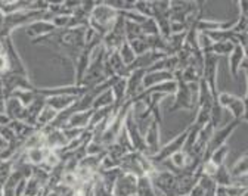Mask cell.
I'll return each instance as SVG.
<instances>
[{
    "instance_id": "6da1fadb",
    "label": "cell",
    "mask_w": 248,
    "mask_h": 196,
    "mask_svg": "<svg viewBox=\"0 0 248 196\" xmlns=\"http://www.w3.org/2000/svg\"><path fill=\"white\" fill-rule=\"evenodd\" d=\"M177 81V91L174 94V102L173 105L169 108V114L171 112H177V111H191L195 112L197 111V105H198V83H192V84H186L182 80H176Z\"/></svg>"
},
{
    "instance_id": "7a4b0ae2",
    "label": "cell",
    "mask_w": 248,
    "mask_h": 196,
    "mask_svg": "<svg viewBox=\"0 0 248 196\" xmlns=\"http://www.w3.org/2000/svg\"><path fill=\"white\" fill-rule=\"evenodd\" d=\"M117 16H118V12L115 9L108 6L105 2H96L89 18V27L92 30H95L102 37H105L112 30V25Z\"/></svg>"
},
{
    "instance_id": "3957f363",
    "label": "cell",
    "mask_w": 248,
    "mask_h": 196,
    "mask_svg": "<svg viewBox=\"0 0 248 196\" xmlns=\"http://www.w3.org/2000/svg\"><path fill=\"white\" fill-rule=\"evenodd\" d=\"M152 184L158 195L163 196H177V179L176 174L169 170H157L151 176Z\"/></svg>"
},
{
    "instance_id": "277c9868",
    "label": "cell",
    "mask_w": 248,
    "mask_h": 196,
    "mask_svg": "<svg viewBox=\"0 0 248 196\" xmlns=\"http://www.w3.org/2000/svg\"><path fill=\"white\" fill-rule=\"evenodd\" d=\"M239 124H241V121H238V120H231L225 127L216 128V130H214V133H213V136H211V139H210V142H208V145H207L205 155H204V159H202V161H207V159L211 156V153H213L214 151H217L219 148L228 145V143H226L228 139L231 137V135L235 132V130L239 127Z\"/></svg>"
},
{
    "instance_id": "5b68a950",
    "label": "cell",
    "mask_w": 248,
    "mask_h": 196,
    "mask_svg": "<svg viewBox=\"0 0 248 196\" xmlns=\"http://www.w3.org/2000/svg\"><path fill=\"white\" fill-rule=\"evenodd\" d=\"M188 132H189L188 128L183 130L182 133H179V135H177L174 139H171L167 145L161 146V149H160V152H158L157 155L151 156V161L154 162V164L158 167L160 164H163L164 161L170 159L174 153L180 152V151L183 149V145H185V142H186V137H188Z\"/></svg>"
},
{
    "instance_id": "8992f818",
    "label": "cell",
    "mask_w": 248,
    "mask_h": 196,
    "mask_svg": "<svg viewBox=\"0 0 248 196\" xmlns=\"http://www.w3.org/2000/svg\"><path fill=\"white\" fill-rule=\"evenodd\" d=\"M219 70V56H216L214 53H205L204 55V71H202V80L208 84L213 96H219V89H217V71Z\"/></svg>"
},
{
    "instance_id": "52a82bcc",
    "label": "cell",
    "mask_w": 248,
    "mask_h": 196,
    "mask_svg": "<svg viewBox=\"0 0 248 196\" xmlns=\"http://www.w3.org/2000/svg\"><path fill=\"white\" fill-rule=\"evenodd\" d=\"M217 104H219L223 109H228L233 120H238L242 122V117H244V112H245V104H244V99L242 97H238L235 94H231V93H219L217 96Z\"/></svg>"
},
{
    "instance_id": "ba28073f",
    "label": "cell",
    "mask_w": 248,
    "mask_h": 196,
    "mask_svg": "<svg viewBox=\"0 0 248 196\" xmlns=\"http://www.w3.org/2000/svg\"><path fill=\"white\" fill-rule=\"evenodd\" d=\"M145 145H146V156H154L157 155L161 149V124L157 121H152L151 127L145 135Z\"/></svg>"
},
{
    "instance_id": "9c48e42d",
    "label": "cell",
    "mask_w": 248,
    "mask_h": 196,
    "mask_svg": "<svg viewBox=\"0 0 248 196\" xmlns=\"http://www.w3.org/2000/svg\"><path fill=\"white\" fill-rule=\"evenodd\" d=\"M136 186H138V177L132 174L123 173L118 180L114 184L112 195L114 196H132L136 195Z\"/></svg>"
},
{
    "instance_id": "30bf717a",
    "label": "cell",
    "mask_w": 248,
    "mask_h": 196,
    "mask_svg": "<svg viewBox=\"0 0 248 196\" xmlns=\"http://www.w3.org/2000/svg\"><path fill=\"white\" fill-rule=\"evenodd\" d=\"M146 74V70H136L132 71L127 77V93H126V101H133L138 97L145 89H143V77Z\"/></svg>"
},
{
    "instance_id": "8fae6325",
    "label": "cell",
    "mask_w": 248,
    "mask_h": 196,
    "mask_svg": "<svg viewBox=\"0 0 248 196\" xmlns=\"http://www.w3.org/2000/svg\"><path fill=\"white\" fill-rule=\"evenodd\" d=\"M27 32L36 39H40V37H46L49 34H52L53 31H56V27L52 24V21H36V22H31L27 25Z\"/></svg>"
},
{
    "instance_id": "7c38bea8",
    "label": "cell",
    "mask_w": 248,
    "mask_h": 196,
    "mask_svg": "<svg viewBox=\"0 0 248 196\" xmlns=\"http://www.w3.org/2000/svg\"><path fill=\"white\" fill-rule=\"evenodd\" d=\"M111 93L114 96V108L118 109L124 102H126V93H127V78L117 77L111 86Z\"/></svg>"
},
{
    "instance_id": "4fadbf2b",
    "label": "cell",
    "mask_w": 248,
    "mask_h": 196,
    "mask_svg": "<svg viewBox=\"0 0 248 196\" xmlns=\"http://www.w3.org/2000/svg\"><path fill=\"white\" fill-rule=\"evenodd\" d=\"M77 99L80 97H73V96H52V97H46V106L55 109L58 114L59 112H64L68 108H71Z\"/></svg>"
},
{
    "instance_id": "5bb4252c",
    "label": "cell",
    "mask_w": 248,
    "mask_h": 196,
    "mask_svg": "<svg viewBox=\"0 0 248 196\" xmlns=\"http://www.w3.org/2000/svg\"><path fill=\"white\" fill-rule=\"evenodd\" d=\"M95 112V109H87V111H80V112H74L70 120L67 121V124L62 127V128H84L87 130L92 115ZM61 128V130H62Z\"/></svg>"
},
{
    "instance_id": "9a60e30c",
    "label": "cell",
    "mask_w": 248,
    "mask_h": 196,
    "mask_svg": "<svg viewBox=\"0 0 248 196\" xmlns=\"http://www.w3.org/2000/svg\"><path fill=\"white\" fill-rule=\"evenodd\" d=\"M229 59V71H231V75L238 80L239 77V70H241V65L245 59V52H244V47L241 45H235L232 53L228 56Z\"/></svg>"
},
{
    "instance_id": "2e32d148",
    "label": "cell",
    "mask_w": 248,
    "mask_h": 196,
    "mask_svg": "<svg viewBox=\"0 0 248 196\" xmlns=\"http://www.w3.org/2000/svg\"><path fill=\"white\" fill-rule=\"evenodd\" d=\"M170 80H174V75L169 71H146L143 77V89L146 90Z\"/></svg>"
},
{
    "instance_id": "e0dca14e",
    "label": "cell",
    "mask_w": 248,
    "mask_h": 196,
    "mask_svg": "<svg viewBox=\"0 0 248 196\" xmlns=\"http://www.w3.org/2000/svg\"><path fill=\"white\" fill-rule=\"evenodd\" d=\"M25 112V106L16 99V97L11 96L9 99L5 101V114L9 117L11 121H21Z\"/></svg>"
},
{
    "instance_id": "ac0fdd59",
    "label": "cell",
    "mask_w": 248,
    "mask_h": 196,
    "mask_svg": "<svg viewBox=\"0 0 248 196\" xmlns=\"http://www.w3.org/2000/svg\"><path fill=\"white\" fill-rule=\"evenodd\" d=\"M213 179L217 183V186H220V187H229V186L242 183L241 181L242 179H233V176L231 174V170L226 167V164L219 167V170H217V173Z\"/></svg>"
},
{
    "instance_id": "d6986e66",
    "label": "cell",
    "mask_w": 248,
    "mask_h": 196,
    "mask_svg": "<svg viewBox=\"0 0 248 196\" xmlns=\"http://www.w3.org/2000/svg\"><path fill=\"white\" fill-rule=\"evenodd\" d=\"M177 91V81L176 80H170V81H166V83H161L158 86H154L151 89H146L143 90L140 94H152V93H160V94H164V96H174Z\"/></svg>"
},
{
    "instance_id": "ffe728a7",
    "label": "cell",
    "mask_w": 248,
    "mask_h": 196,
    "mask_svg": "<svg viewBox=\"0 0 248 196\" xmlns=\"http://www.w3.org/2000/svg\"><path fill=\"white\" fill-rule=\"evenodd\" d=\"M231 174L233 176V179H245L248 177V151L244 152L233 164Z\"/></svg>"
},
{
    "instance_id": "44dd1931",
    "label": "cell",
    "mask_w": 248,
    "mask_h": 196,
    "mask_svg": "<svg viewBox=\"0 0 248 196\" xmlns=\"http://www.w3.org/2000/svg\"><path fill=\"white\" fill-rule=\"evenodd\" d=\"M136 195L138 196H158V193H157V190H155L149 176H142V177L138 179Z\"/></svg>"
},
{
    "instance_id": "7402d4cb",
    "label": "cell",
    "mask_w": 248,
    "mask_h": 196,
    "mask_svg": "<svg viewBox=\"0 0 248 196\" xmlns=\"http://www.w3.org/2000/svg\"><path fill=\"white\" fill-rule=\"evenodd\" d=\"M108 106H114V96L111 93V89L109 90H105L102 91L95 101L92 104V109H102V108H108Z\"/></svg>"
},
{
    "instance_id": "603a6c76",
    "label": "cell",
    "mask_w": 248,
    "mask_h": 196,
    "mask_svg": "<svg viewBox=\"0 0 248 196\" xmlns=\"http://www.w3.org/2000/svg\"><path fill=\"white\" fill-rule=\"evenodd\" d=\"M43 184L34 179V177H30L27 180V186H25V192H24V196H42V192H43Z\"/></svg>"
},
{
    "instance_id": "cb8c5ba5",
    "label": "cell",
    "mask_w": 248,
    "mask_h": 196,
    "mask_svg": "<svg viewBox=\"0 0 248 196\" xmlns=\"http://www.w3.org/2000/svg\"><path fill=\"white\" fill-rule=\"evenodd\" d=\"M118 53H120L123 62L126 63V67H127V68L130 67V65H132V63L135 62V59H136V53L133 52V49L130 47V45H129L127 42H124V43L121 45V47L118 49Z\"/></svg>"
},
{
    "instance_id": "d4e9b609",
    "label": "cell",
    "mask_w": 248,
    "mask_h": 196,
    "mask_svg": "<svg viewBox=\"0 0 248 196\" xmlns=\"http://www.w3.org/2000/svg\"><path fill=\"white\" fill-rule=\"evenodd\" d=\"M233 47H235V43L232 42H219L213 45L211 53H214L216 56H229Z\"/></svg>"
},
{
    "instance_id": "484cf974",
    "label": "cell",
    "mask_w": 248,
    "mask_h": 196,
    "mask_svg": "<svg viewBox=\"0 0 248 196\" xmlns=\"http://www.w3.org/2000/svg\"><path fill=\"white\" fill-rule=\"evenodd\" d=\"M228 155H229V146H228V145H225V146L219 148L217 151H214L208 159L213 162V164H216L217 167H220V166H223V164H225V161H226Z\"/></svg>"
},
{
    "instance_id": "4316f807",
    "label": "cell",
    "mask_w": 248,
    "mask_h": 196,
    "mask_svg": "<svg viewBox=\"0 0 248 196\" xmlns=\"http://www.w3.org/2000/svg\"><path fill=\"white\" fill-rule=\"evenodd\" d=\"M142 32L148 37V36H158L160 34V28L158 24L154 18H146L142 24H140Z\"/></svg>"
},
{
    "instance_id": "83f0119b",
    "label": "cell",
    "mask_w": 248,
    "mask_h": 196,
    "mask_svg": "<svg viewBox=\"0 0 248 196\" xmlns=\"http://www.w3.org/2000/svg\"><path fill=\"white\" fill-rule=\"evenodd\" d=\"M135 11L145 18H152V2L145 0H135Z\"/></svg>"
},
{
    "instance_id": "f1b7e54d",
    "label": "cell",
    "mask_w": 248,
    "mask_h": 196,
    "mask_svg": "<svg viewBox=\"0 0 248 196\" xmlns=\"http://www.w3.org/2000/svg\"><path fill=\"white\" fill-rule=\"evenodd\" d=\"M222 111H223V108L216 102L213 109H211V118H210V124L214 127V130L219 128V124L222 121Z\"/></svg>"
},
{
    "instance_id": "f546056e",
    "label": "cell",
    "mask_w": 248,
    "mask_h": 196,
    "mask_svg": "<svg viewBox=\"0 0 248 196\" xmlns=\"http://www.w3.org/2000/svg\"><path fill=\"white\" fill-rule=\"evenodd\" d=\"M225 189H226L228 196H242L245 193V190L248 189V186H245L244 183H239V184H233V186H229Z\"/></svg>"
},
{
    "instance_id": "4dcf8cb0",
    "label": "cell",
    "mask_w": 248,
    "mask_h": 196,
    "mask_svg": "<svg viewBox=\"0 0 248 196\" xmlns=\"http://www.w3.org/2000/svg\"><path fill=\"white\" fill-rule=\"evenodd\" d=\"M238 8H239V15H244L247 18L248 16V2L247 0H241V2H238Z\"/></svg>"
},
{
    "instance_id": "1f68e13d",
    "label": "cell",
    "mask_w": 248,
    "mask_h": 196,
    "mask_svg": "<svg viewBox=\"0 0 248 196\" xmlns=\"http://www.w3.org/2000/svg\"><path fill=\"white\" fill-rule=\"evenodd\" d=\"M245 75H247V93L244 97V104H245V108H248V71H245Z\"/></svg>"
},
{
    "instance_id": "d6a6232c",
    "label": "cell",
    "mask_w": 248,
    "mask_h": 196,
    "mask_svg": "<svg viewBox=\"0 0 248 196\" xmlns=\"http://www.w3.org/2000/svg\"><path fill=\"white\" fill-rule=\"evenodd\" d=\"M6 52V46H5V42L0 40V55H3Z\"/></svg>"
},
{
    "instance_id": "836d02e7",
    "label": "cell",
    "mask_w": 248,
    "mask_h": 196,
    "mask_svg": "<svg viewBox=\"0 0 248 196\" xmlns=\"http://www.w3.org/2000/svg\"><path fill=\"white\" fill-rule=\"evenodd\" d=\"M242 121H247V122H248V108H245V112H244Z\"/></svg>"
},
{
    "instance_id": "e575fe53",
    "label": "cell",
    "mask_w": 248,
    "mask_h": 196,
    "mask_svg": "<svg viewBox=\"0 0 248 196\" xmlns=\"http://www.w3.org/2000/svg\"><path fill=\"white\" fill-rule=\"evenodd\" d=\"M242 196H248V189H247V190H245V193H244V195H242Z\"/></svg>"
},
{
    "instance_id": "d590c367",
    "label": "cell",
    "mask_w": 248,
    "mask_h": 196,
    "mask_svg": "<svg viewBox=\"0 0 248 196\" xmlns=\"http://www.w3.org/2000/svg\"><path fill=\"white\" fill-rule=\"evenodd\" d=\"M132 196H138V195H132Z\"/></svg>"
}]
</instances>
